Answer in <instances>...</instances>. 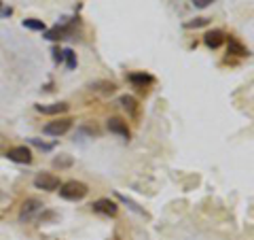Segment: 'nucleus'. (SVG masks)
Segmentation results:
<instances>
[{
  "mask_svg": "<svg viewBox=\"0 0 254 240\" xmlns=\"http://www.w3.org/2000/svg\"><path fill=\"white\" fill-rule=\"evenodd\" d=\"M225 41H227V36L222 30H210V32H205V36H203V43L208 45L210 49H218L220 45H225Z\"/></svg>",
  "mask_w": 254,
  "mask_h": 240,
  "instance_id": "nucleus-10",
  "label": "nucleus"
},
{
  "mask_svg": "<svg viewBox=\"0 0 254 240\" xmlns=\"http://www.w3.org/2000/svg\"><path fill=\"white\" fill-rule=\"evenodd\" d=\"M91 209H93V213L104 215V217H115V215L119 213L117 202H113L110 198H100V200H95V202L91 204Z\"/></svg>",
  "mask_w": 254,
  "mask_h": 240,
  "instance_id": "nucleus-6",
  "label": "nucleus"
},
{
  "mask_svg": "<svg viewBox=\"0 0 254 240\" xmlns=\"http://www.w3.org/2000/svg\"><path fill=\"white\" fill-rule=\"evenodd\" d=\"M117 198H119V200H121V202H123V204H127V206H129V209H131V211H136V213H140V215H146V213H144V211H142V209H140V206H138L136 202H133V200H129V198H125V196H121V194H117Z\"/></svg>",
  "mask_w": 254,
  "mask_h": 240,
  "instance_id": "nucleus-19",
  "label": "nucleus"
},
{
  "mask_svg": "<svg viewBox=\"0 0 254 240\" xmlns=\"http://www.w3.org/2000/svg\"><path fill=\"white\" fill-rule=\"evenodd\" d=\"M51 53H53V60L58 62V64H62V62H64V51L60 49V47H53V51H51Z\"/></svg>",
  "mask_w": 254,
  "mask_h": 240,
  "instance_id": "nucleus-22",
  "label": "nucleus"
},
{
  "mask_svg": "<svg viewBox=\"0 0 254 240\" xmlns=\"http://www.w3.org/2000/svg\"><path fill=\"white\" fill-rule=\"evenodd\" d=\"M127 81H129L133 87H138V90L144 92L148 85L155 83V77L144 73V70H138V73H129V75H127Z\"/></svg>",
  "mask_w": 254,
  "mask_h": 240,
  "instance_id": "nucleus-7",
  "label": "nucleus"
},
{
  "mask_svg": "<svg viewBox=\"0 0 254 240\" xmlns=\"http://www.w3.org/2000/svg\"><path fill=\"white\" fill-rule=\"evenodd\" d=\"M21 26H23V28H28V30H34V32H45V30H47L45 21H43V19H34V17L23 19V21H21Z\"/></svg>",
  "mask_w": 254,
  "mask_h": 240,
  "instance_id": "nucleus-15",
  "label": "nucleus"
},
{
  "mask_svg": "<svg viewBox=\"0 0 254 240\" xmlns=\"http://www.w3.org/2000/svg\"><path fill=\"white\" fill-rule=\"evenodd\" d=\"M74 164V159H72V155H58V157H53V168H70Z\"/></svg>",
  "mask_w": 254,
  "mask_h": 240,
  "instance_id": "nucleus-16",
  "label": "nucleus"
},
{
  "mask_svg": "<svg viewBox=\"0 0 254 240\" xmlns=\"http://www.w3.org/2000/svg\"><path fill=\"white\" fill-rule=\"evenodd\" d=\"M30 142H32L34 147L43 149V151H51V149H53V142H43V140H38V138H30Z\"/></svg>",
  "mask_w": 254,
  "mask_h": 240,
  "instance_id": "nucleus-20",
  "label": "nucleus"
},
{
  "mask_svg": "<svg viewBox=\"0 0 254 240\" xmlns=\"http://www.w3.org/2000/svg\"><path fill=\"white\" fill-rule=\"evenodd\" d=\"M4 155L15 164H32V151L26 145H17V147L6 149Z\"/></svg>",
  "mask_w": 254,
  "mask_h": 240,
  "instance_id": "nucleus-5",
  "label": "nucleus"
},
{
  "mask_svg": "<svg viewBox=\"0 0 254 240\" xmlns=\"http://www.w3.org/2000/svg\"><path fill=\"white\" fill-rule=\"evenodd\" d=\"M106 127L113 134H117V136H121V138H129V127H127V121H123L121 117H110L108 119V123H106Z\"/></svg>",
  "mask_w": 254,
  "mask_h": 240,
  "instance_id": "nucleus-9",
  "label": "nucleus"
},
{
  "mask_svg": "<svg viewBox=\"0 0 254 240\" xmlns=\"http://www.w3.org/2000/svg\"><path fill=\"white\" fill-rule=\"evenodd\" d=\"M190 2H193V4L197 6V9H205V6H210V4L214 2V0H190Z\"/></svg>",
  "mask_w": 254,
  "mask_h": 240,
  "instance_id": "nucleus-23",
  "label": "nucleus"
},
{
  "mask_svg": "<svg viewBox=\"0 0 254 240\" xmlns=\"http://www.w3.org/2000/svg\"><path fill=\"white\" fill-rule=\"evenodd\" d=\"M62 185L60 177H55L51 172H38L34 177V187L36 189H43V191H58Z\"/></svg>",
  "mask_w": 254,
  "mask_h": 240,
  "instance_id": "nucleus-3",
  "label": "nucleus"
},
{
  "mask_svg": "<svg viewBox=\"0 0 254 240\" xmlns=\"http://www.w3.org/2000/svg\"><path fill=\"white\" fill-rule=\"evenodd\" d=\"M72 32H74V28L70 26V23H62V26L45 30V38H47V41H62V38H68Z\"/></svg>",
  "mask_w": 254,
  "mask_h": 240,
  "instance_id": "nucleus-8",
  "label": "nucleus"
},
{
  "mask_svg": "<svg viewBox=\"0 0 254 240\" xmlns=\"http://www.w3.org/2000/svg\"><path fill=\"white\" fill-rule=\"evenodd\" d=\"M70 127H72V119L70 117H58V119H53V121L45 123L43 132L47 136H64L66 132H70Z\"/></svg>",
  "mask_w": 254,
  "mask_h": 240,
  "instance_id": "nucleus-2",
  "label": "nucleus"
},
{
  "mask_svg": "<svg viewBox=\"0 0 254 240\" xmlns=\"http://www.w3.org/2000/svg\"><path fill=\"white\" fill-rule=\"evenodd\" d=\"M227 43V49H229V53L231 55H237V58H248L250 55V49L246 45H242L237 38H233V36H229V41H225Z\"/></svg>",
  "mask_w": 254,
  "mask_h": 240,
  "instance_id": "nucleus-13",
  "label": "nucleus"
},
{
  "mask_svg": "<svg viewBox=\"0 0 254 240\" xmlns=\"http://www.w3.org/2000/svg\"><path fill=\"white\" fill-rule=\"evenodd\" d=\"M70 109L68 102H53V105H36V111L43 115H62Z\"/></svg>",
  "mask_w": 254,
  "mask_h": 240,
  "instance_id": "nucleus-11",
  "label": "nucleus"
},
{
  "mask_svg": "<svg viewBox=\"0 0 254 240\" xmlns=\"http://www.w3.org/2000/svg\"><path fill=\"white\" fill-rule=\"evenodd\" d=\"M45 209V204H43V200H38V198H28L26 202L21 204V211H19V219L21 221H30V219H34L38 213H41Z\"/></svg>",
  "mask_w": 254,
  "mask_h": 240,
  "instance_id": "nucleus-4",
  "label": "nucleus"
},
{
  "mask_svg": "<svg viewBox=\"0 0 254 240\" xmlns=\"http://www.w3.org/2000/svg\"><path fill=\"white\" fill-rule=\"evenodd\" d=\"M210 19L208 17H195V19H190L185 23V28L187 30H197V28H203V26H208Z\"/></svg>",
  "mask_w": 254,
  "mask_h": 240,
  "instance_id": "nucleus-17",
  "label": "nucleus"
},
{
  "mask_svg": "<svg viewBox=\"0 0 254 240\" xmlns=\"http://www.w3.org/2000/svg\"><path fill=\"white\" fill-rule=\"evenodd\" d=\"M121 107L127 111L129 115H138V111H140V105H138V100L133 98V96H121Z\"/></svg>",
  "mask_w": 254,
  "mask_h": 240,
  "instance_id": "nucleus-14",
  "label": "nucleus"
},
{
  "mask_svg": "<svg viewBox=\"0 0 254 240\" xmlns=\"http://www.w3.org/2000/svg\"><path fill=\"white\" fill-rule=\"evenodd\" d=\"M89 90L95 92V94H102V96H113L117 92V85L113 81H104V79H100V81H91L89 83Z\"/></svg>",
  "mask_w": 254,
  "mask_h": 240,
  "instance_id": "nucleus-12",
  "label": "nucleus"
},
{
  "mask_svg": "<svg viewBox=\"0 0 254 240\" xmlns=\"http://www.w3.org/2000/svg\"><path fill=\"white\" fill-rule=\"evenodd\" d=\"M64 60H66L68 70H74L76 68V53L72 49H64Z\"/></svg>",
  "mask_w": 254,
  "mask_h": 240,
  "instance_id": "nucleus-18",
  "label": "nucleus"
},
{
  "mask_svg": "<svg viewBox=\"0 0 254 240\" xmlns=\"http://www.w3.org/2000/svg\"><path fill=\"white\" fill-rule=\"evenodd\" d=\"M60 196L64 200H70V202H78V200H83L87 194H89V187L85 185L81 181H66L60 185Z\"/></svg>",
  "mask_w": 254,
  "mask_h": 240,
  "instance_id": "nucleus-1",
  "label": "nucleus"
},
{
  "mask_svg": "<svg viewBox=\"0 0 254 240\" xmlns=\"http://www.w3.org/2000/svg\"><path fill=\"white\" fill-rule=\"evenodd\" d=\"M11 15H13V9L11 6H6L2 0H0V17H11Z\"/></svg>",
  "mask_w": 254,
  "mask_h": 240,
  "instance_id": "nucleus-21",
  "label": "nucleus"
}]
</instances>
